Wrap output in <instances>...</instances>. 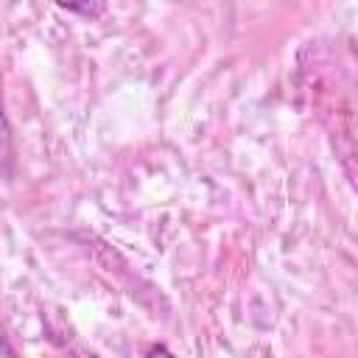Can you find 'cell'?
I'll list each match as a JSON object with an SVG mask.
<instances>
[{
  "label": "cell",
  "instance_id": "obj_1",
  "mask_svg": "<svg viewBox=\"0 0 358 358\" xmlns=\"http://www.w3.org/2000/svg\"><path fill=\"white\" fill-rule=\"evenodd\" d=\"M145 358H176L165 344H154V347H148V352H145Z\"/></svg>",
  "mask_w": 358,
  "mask_h": 358
}]
</instances>
